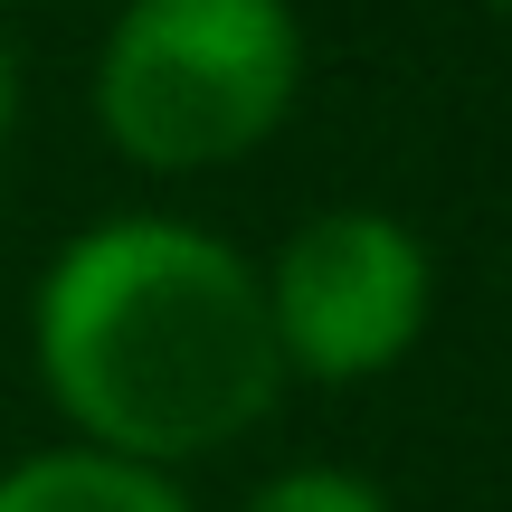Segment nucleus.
Listing matches in <instances>:
<instances>
[{"instance_id":"1","label":"nucleus","mask_w":512,"mask_h":512,"mask_svg":"<svg viewBox=\"0 0 512 512\" xmlns=\"http://www.w3.org/2000/svg\"><path fill=\"white\" fill-rule=\"evenodd\" d=\"M29 351L76 446L162 465V475L238 446L285 399L256 266L219 228L162 219V209L95 219L48 256Z\"/></svg>"},{"instance_id":"2","label":"nucleus","mask_w":512,"mask_h":512,"mask_svg":"<svg viewBox=\"0 0 512 512\" xmlns=\"http://www.w3.org/2000/svg\"><path fill=\"white\" fill-rule=\"evenodd\" d=\"M304 95L294 0H124L95 48V124L133 171H228Z\"/></svg>"},{"instance_id":"3","label":"nucleus","mask_w":512,"mask_h":512,"mask_svg":"<svg viewBox=\"0 0 512 512\" xmlns=\"http://www.w3.org/2000/svg\"><path fill=\"white\" fill-rule=\"evenodd\" d=\"M256 285H266V332L285 380L323 389H361L399 370L437 304L427 238L389 209H313L275 247V266H256Z\"/></svg>"},{"instance_id":"4","label":"nucleus","mask_w":512,"mask_h":512,"mask_svg":"<svg viewBox=\"0 0 512 512\" xmlns=\"http://www.w3.org/2000/svg\"><path fill=\"white\" fill-rule=\"evenodd\" d=\"M0 512H200V503L162 465L105 456V446H38V456L0 465Z\"/></svg>"},{"instance_id":"5","label":"nucleus","mask_w":512,"mask_h":512,"mask_svg":"<svg viewBox=\"0 0 512 512\" xmlns=\"http://www.w3.org/2000/svg\"><path fill=\"white\" fill-rule=\"evenodd\" d=\"M238 512H389V494L342 465H294V475H266Z\"/></svg>"},{"instance_id":"6","label":"nucleus","mask_w":512,"mask_h":512,"mask_svg":"<svg viewBox=\"0 0 512 512\" xmlns=\"http://www.w3.org/2000/svg\"><path fill=\"white\" fill-rule=\"evenodd\" d=\"M10 114H19V76H10V48H0V143H10Z\"/></svg>"},{"instance_id":"7","label":"nucleus","mask_w":512,"mask_h":512,"mask_svg":"<svg viewBox=\"0 0 512 512\" xmlns=\"http://www.w3.org/2000/svg\"><path fill=\"white\" fill-rule=\"evenodd\" d=\"M484 10H503V19H512V0H484Z\"/></svg>"}]
</instances>
